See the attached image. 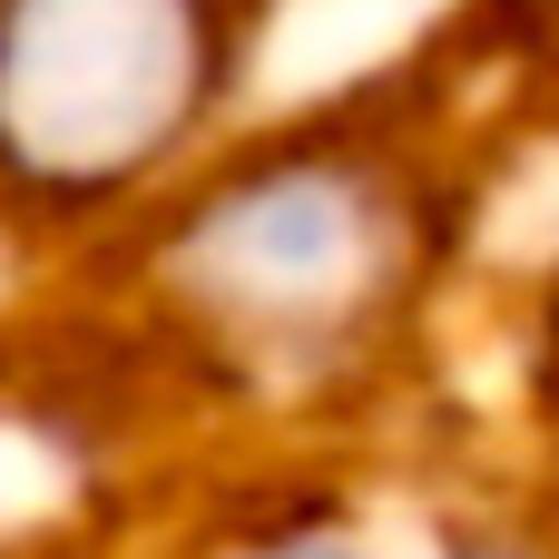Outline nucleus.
Masks as SVG:
<instances>
[{"instance_id": "7ed1b4c3", "label": "nucleus", "mask_w": 559, "mask_h": 559, "mask_svg": "<svg viewBox=\"0 0 559 559\" xmlns=\"http://www.w3.org/2000/svg\"><path fill=\"white\" fill-rule=\"evenodd\" d=\"M138 559H403L373 491L334 452H255V472L197 491Z\"/></svg>"}, {"instance_id": "39448f33", "label": "nucleus", "mask_w": 559, "mask_h": 559, "mask_svg": "<svg viewBox=\"0 0 559 559\" xmlns=\"http://www.w3.org/2000/svg\"><path fill=\"white\" fill-rule=\"evenodd\" d=\"M0 559H118L88 521H59V531H29V540H0Z\"/></svg>"}, {"instance_id": "20e7f679", "label": "nucleus", "mask_w": 559, "mask_h": 559, "mask_svg": "<svg viewBox=\"0 0 559 559\" xmlns=\"http://www.w3.org/2000/svg\"><path fill=\"white\" fill-rule=\"evenodd\" d=\"M413 559H559V481L550 472H462L423 501Z\"/></svg>"}, {"instance_id": "f257e3e1", "label": "nucleus", "mask_w": 559, "mask_h": 559, "mask_svg": "<svg viewBox=\"0 0 559 559\" xmlns=\"http://www.w3.org/2000/svg\"><path fill=\"white\" fill-rule=\"evenodd\" d=\"M442 285L432 187L344 128L206 167L138 226L128 383L177 413L324 432L423 344Z\"/></svg>"}, {"instance_id": "f03ea898", "label": "nucleus", "mask_w": 559, "mask_h": 559, "mask_svg": "<svg viewBox=\"0 0 559 559\" xmlns=\"http://www.w3.org/2000/svg\"><path fill=\"white\" fill-rule=\"evenodd\" d=\"M226 0H0V226L98 236L226 118Z\"/></svg>"}]
</instances>
